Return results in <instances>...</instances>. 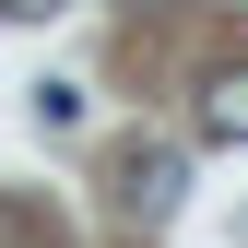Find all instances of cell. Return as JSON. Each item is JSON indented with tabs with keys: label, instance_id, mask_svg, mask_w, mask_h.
Instances as JSON below:
<instances>
[{
	"label": "cell",
	"instance_id": "1",
	"mask_svg": "<svg viewBox=\"0 0 248 248\" xmlns=\"http://www.w3.org/2000/svg\"><path fill=\"white\" fill-rule=\"evenodd\" d=\"M118 201H130V213H177V154L130 142V154H118Z\"/></svg>",
	"mask_w": 248,
	"mask_h": 248
},
{
	"label": "cell",
	"instance_id": "2",
	"mask_svg": "<svg viewBox=\"0 0 248 248\" xmlns=\"http://www.w3.org/2000/svg\"><path fill=\"white\" fill-rule=\"evenodd\" d=\"M201 142H225V154L248 142V59H225V71L201 83Z\"/></svg>",
	"mask_w": 248,
	"mask_h": 248
},
{
	"label": "cell",
	"instance_id": "3",
	"mask_svg": "<svg viewBox=\"0 0 248 248\" xmlns=\"http://www.w3.org/2000/svg\"><path fill=\"white\" fill-rule=\"evenodd\" d=\"M36 118L47 130H83V83H36Z\"/></svg>",
	"mask_w": 248,
	"mask_h": 248
},
{
	"label": "cell",
	"instance_id": "4",
	"mask_svg": "<svg viewBox=\"0 0 248 248\" xmlns=\"http://www.w3.org/2000/svg\"><path fill=\"white\" fill-rule=\"evenodd\" d=\"M0 12H12V24H47V12H59V0H0Z\"/></svg>",
	"mask_w": 248,
	"mask_h": 248
}]
</instances>
